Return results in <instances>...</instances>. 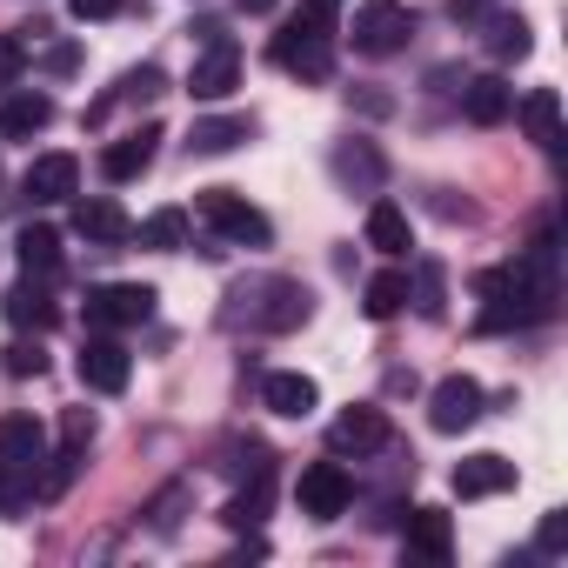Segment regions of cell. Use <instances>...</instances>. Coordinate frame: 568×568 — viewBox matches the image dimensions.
Segmentation results:
<instances>
[{
  "mask_svg": "<svg viewBox=\"0 0 568 568\" xmlns=\"http://www.w3.org/2000/svg\"><path fill=\"white\" fill-rule=\"evenodd\" d=\"M0 315H8L14 328H34V335H48L54 322H61V302L48 295V274H21L8 295H0Z\"/></svg>",
  "mask_w": 568,
  "mask_h": 568,
  "instance_id": "12",
  "label": "cell"
},
{
  "mask_svg": "<svg viewBox=\"0 0 568 568\" xmlns=\"http://www.w3.org/2000/svg\"><path fill=\"white\" fill-rule=\"evenodd\" d=\"M74 375H81V388H94V395H121V388L134 382V355H128L114 335H94V328H88V342H81V355H74Z\"/></svg>",
  "mask_w": 568,
  "mask_h": 568,
  "instance_id": "9",
  "label": "cell"
},
{
  "mask_svg": "<svg viewBox=\"0 0 568 568\" xmlns=\"http://www.w3.org/2000/svg\"><path fill=\"white\" fill-rule=\"evenodd\" d=\"M481 382L475 375H442L435 382V395H428V422H435V435H462V428H475L481 422Z\"/></svg>",
  "mask_w": 568,
  "mask_h": 568,
  "instance_id": "10",
  "label": "cell"
},
{
  "mask_svg": "<svg viewBox=\"0 0 568 568\" xmlns=\"http://www.w3.org/2000/svg\"><path fill=\"white\" fill-rule=\"evenodd\" d=\"M481 315L475 328L481 335H501V328H528V322H548L555 302H561V267H555V234H541L535 247H521L508 267H488L481 281Z\"/></svg>",
  "mask_w": 568,
  "mask_h": 568,
  "instance_id": "1",
  "label": "cell"
},
{
  "mask_svg": "<svg viewBox=\"0 0 568 568\" xmlns=\"http://www.w3.org/2000/svg\"><path fill=\"white\" fill-rule=\"evenodd\" d=\"M234 88H241V48H234L227 34H207V54L194 61L187 94H194V101H227Z\"/></svg>",
  "mask_w": 568,
  "mask_h": 568,
  "instance_id": "11",
  "label": "cell"
},
{
  "mask_svg": "<svg viewBox=\"0 0 568 568\" xmlns=\"http://www.w3.org/2000/svg\"><path fill=\"white\" fill-rule=\"evenodd\" d=\"M74 187H81V161H74V154H41V161L21 174V194H28L34 207L74 201Z\"/></svg>",
  "mask_w": 568,
  "mask_h": 568,
  "instance_id": "16",
  "label": "cell"
},
{
  "mask_svg": "<svg viewBox=\"0 0 568 568\" xmlns=\"http://www.w3.org/2000/svg\"><path fill=\"white\" fill-rule=\"evenodd\" d=\"M154 288L148 281H101V288L88 295V328L94 335H114V328H141L154 315Z\"/></svg>",
  "mask_w": 568,
  "mask_h": 568,
  "instance_id": "7",
  "label": "cell"
},
{
  "mask_svg": "<svg viewBox=\"0 0 568 568\" xmlns=\"http://www.w3.org/2000/svg\"><path fill=\"white\" fill-rule=\"evenodd\" d=\"M508 488H515V462H508V455L481 448V455L455 462V495H462V501H481V495H508Z\"/></svg>",
  "mask_w": 568,
  "mask_h": 568,
  "instance_id": "18",
  "label": "cell"
},
{
  "mask_svg": "<svg viewBox=\"0 0 568 568\" xmlns=\"http://www.w3.org/2000/svg\"><path fill=\"white\" fill-rule=\"evenodd\" d=\"M181 508H187V488L174 481V488H161L154 501H148V515H154V535H174L181 528Z\"/></svg>",
  "mask_w": 568,
  "mask_h": 568,
  "instance_id": "34",
  "label": "cell"
},
{
  "mask_svg": "<svg viewBox=\"0 0 568 568\" xmlns=\"http://www.w3.org/2000/svg\"><path fill=\"white\" fill-rule=\"evenodd\" d=\"M181 241H187V207H161V214H148V221H141V247L174 254Z\"/></svg>",
  "mask_w": 568,
  "mask_h": 568,
  "instance_id": "30",
  "label": "cell"
},
{
  "mask_svg": "<svg viewBox=\"0 0 568 568\" xmlns=\"http://www.w3.org/2000/svg\"><path fill=\"white\" fill-rule=\"evenodd\" d=\"M328 168H335V181H342L348 194H382V181H388V154H382L375 141H342V148L328 154Z\"/></svg>",
  "mask_w": 568,
  "mask_h": 568,
  "instance_id": "13",
  "label": "cell"
},
{
  "mask_svg": "<svg viewBox=\"0 0 568 568\" xmlns=\"http://www.w3.org/2000/svg\"><path fill=\"white\" fill-rule=\"evenodd\" d=\"M488 48H495V61H521L535 41H528V21L521 14H501V21H488Z\"/></svg>",
  "mask_w": 568,
  "mask_h": 568,
  "instance_id": "31",
  "label": "cell"
},
{
  "mask_svg": "<svg viewBox=\"0 0 568 568\" xmlns=\"http://www.w3.org/2000/svg\"><path fill=\"white\" fill-rule=\"evenodd\" d=\"M295 501H302V515L335 521V515H348V508H355V475H348L342 462H308V468H302V481H295Z\"/></svg>",
  "mask_w": 568,
  "mask_h": 568,
  "instance_id": "8",
  "label": "cell"
},
{
  "mask_svg": "<svg viewBox=\"0 0 568 568\" xmlns=\"http://www.w3.org/2000/svg\"><path fill=\"white\" fill-rule=\"evenodd\" d=\"M161 94H168V74H161V68H128L108 101H161Z\"/></svg>",
  "mask_w": 568,
  "mask_h": 568,
  "instance_id": "33",
  "label": "cell"
},
{
  "mask_svg": "<svg viewBox=\"0 0 568 568\" xmlns=\"http://www.w3.org/2000/svg\"><path fill=\"white\" fill-rule=\"evenodd\" d=\"M41 468H48V428L34 415H0V475H8L21 495H34Z\"/></svg>",
  "mask_w": 568,
  "mask_h": 568,
  "instance_id": "5",
  "label": "cell"
},
{
  "mask_svg": "<svg viewBox=\"0 0 568 568\" xmlns=\"http://www.w3.org/2000/svg\"><path fill=\"white\" fill-rule=\"evenodd\" d=\"M0 368H8V375H21V382H28V375H48V348H41V335H34V342H14Z\"/></svg>",
  "mask_w": 568,
  "mask_h": 568,
  "instance_id": "35",
  "label": "cell"
},
{
  "mask_svg": "<svg viewBox=\"0 0 568 568\" xmlns=\"http://www.w3.org/2000/svg\"><path fill=\"white\" fill-rule=\"evenodd\" d=\"M28 74V41L21 34H0V88H14Z\"/></svg>",
  "mask_w": 568,
  "mask_h": 568,
  "instance_id": "36",
  "label": "cell"
},
{
  "mask_svg": "<svg viewBox=\"0 0 568 568\" xmlns=\"http://www.w3.org/2000/svg\"><path fill=\"white\" fill-rule=\"evenodd\" d=\"M368 247L375 254H408V214L395 201H375L368 207Z\"/></svg>",
  "mask_w": 568,
  "mask_h": 568,
  "instance_id": "28",
  "label": "cell"
},
{
  "mask_svg": "<svg viewBox=\"0 0 568 568\" xmlns=\"http://www.w3.org/2000/svg\"><path fill=\"white\" fill-rule=\"evenodd\" d=\"M462 114H468L475 128H501V121L515 114V88H508L501 74H475V81H462Z\"/></svg>",
  "mask_w": 568,
  "mask_h": 568,
  "instance_id": "19",
  "label": "cell"
},
{
  "mask_svg": "<svg viewBox=\"0 0 568 568\" xmlns=\"http://www.w3.org/2000/svg\"><path fill=\"white\" fill-rule=\"evenodd\" d=\"M274 68H288L302 81H328L335 74V0H302L274 34Z\"/></svg>",
  "mask_w": 568,
  "mask_h": 568,
  "instance_id": "2",
  "label": "cell"
},
{
  "mask_svg": "<svg viewBox=\"0 0 568 568\" xmlns=\"http://www.w3.org/2000/svg\"><path fill=\"white\" fill-rule=\"evenodd\" d=\"M14 254H21V267H28V274H54V267H61V227L28 221V227L14 234Z\"/></svg>",
  "mask_w": 568,
  "mask_h": 568,
  "instance_id": "27",
  "label": "cell"
},
{
  "mask_svg": "<svg viewBox=\"0 0 568 568\" xmlns=\"http://www.w3.org/2000/svg\"><path fill=\"white\" fill-rule=\"evenodd\" d=\"M408 555H415V561H448V555H455V521H448V508H408Z\"/></svg>",
  "mask_w": 568,
  "mask_h": 568,
  "instance_id": "21",
  "label": "cell"
},
{
  "mask_svg": "<svg viewBox=\"0 0 568 568\" xmlns=\"http://www.w3.org/2000/svg\"><path fill=\"white\" fill-rule=\"evenodd\" d=\"M362 308H368V322H395L408 308V267H382L362 288Z\"/></svg>",
  "mask_w": 568,
  "mask_h": 568,
  "instance_id": "26",
  "label": "cell"
},
{
  "mask_svg": "<svg viewBox=\"0 0 568 568\" xmlns=\"http://www.w3.org/2000/svg\"><path fill=\"white\" fill-rule=\"evenodd\" d=\"M521 128H528L535 148H561V101H555V88H528L521 94Z\"/></svg>",
  "mask_w": 568,
  "mask_h": 568,
  "instance_id": "25",
  "label": "cell"
},
{
  "mask_svg": "<svg viewBox=\"0 0 568 568\" xmlns=\"http://www.w3.org/2000/svg\"><path fill=\"white\" fill-rule=\"evenodd\" d=\"M267 462H274V455H267L261 442H221V462H214V468L234 475V481H247V475H261Z\"/></svg>",
  "mask_w": 568,
  "mask_h": 568,
  "instance_id": "32",
  "label": "cell"
},
{
  "mask_svg": "<svg viewBox=\"0 0 568 568\" xmlns=\"http://www.w3.org/2000/svg\"><path fill=\"white\" fill-rule=\"evenodd\" d=\"M388 442H395V435H388V415H382V408H348V415L328 422V448H335V455H355V462H362V455H375V448H388Z\"/></svg>",
  "mask_w": 568,
  "mask_h": 568,
  "instance_id": "14",
  "label": "cell"
},
{
  "mask_svg": "<svg viewBox=\"0 0 568 568\" xmlns=\"http://www.w3.org/2000/svg\"><path fill=\"white\" fill-rule=\"evenodd\" d=\"M442 295H448L442 261H415V274H408V302H415L428 322H442V315H448V302H442Z\"/></svg>",
  "mask_w": 568,
  "mask_h": 568,
  "instance_id": "29",
  "label": "cell"
},
{
  "mask_svg": "<svg viewBox=\"0 0 568 568\" xmlns=\"http://www.w3.org/2000/svg\"><path fill=\"white\" fill-rule=\"evenodd\" d=\"M154 154H161V128H134V134H121V141H108V148H101V174L121 187V181L148 174V168H154Z\"/></svg>",
  "mask_w": 568,
  "mask_h": 568,
  "instance_id": "17",
  "label": "cell"
},
{
  "mask_svg": "<svg viewBox=\"0 0 568 568\" xmlns=\"http://www.w3.org/2000/svg\"><path fill=\"white\" fill-rule=\"evenodd\" d=\"M48 121H54V101L34 94V88H21V94L0 101V141H34Z\"/></svg>",
  "mask_w": 568,
  "mask_h": 568,
  "instance_id": "22",
  "label": "cell"
},
{
  "mask_svg": "<svg viewBox=\"0 0 568 568\" xmlns=\"http://www.w3.org/2000/svg\"><path fill=\"white\" fill-rule=\"evenodd\" d=\"M227 302H234V308H227V322H241V315H247L261 335H288V328H302V322H308V288H302V281H288V274L241 281Z\"/></svg>",
  "mask_w": 568,
  "mask_h": 568,
  "instance_id": "3",
  "label": "cell"
},
{
  "mask_svg": "<svg viewBox=\"0 0 568 568\" xmlns=\"http://www.w3.org/2000/svg\"><path fill=\"white\" fill-rule=\"evenodd\" d=\"M194 214H201L221 241H234V247H274V221H267L247 194H234V187H201V194H194Z\"/></svg>",
  "mask_w": 568,
  "mask_h": 568,
  "instance_id": "4",
  "label": "cell"
},
{
  "mask_svg": "<svg viewBox=\"0 0 568 568\" xmlns=\"http://www.w3.org/2000/svg\"><path fill=\"white\" fill-rule=\"evenodd\" d=\"M88 442H94V415L88 408H68L61 415V448H81L88 455Z\"/></svg>",
  "mask_w": 568,
  "mask_h": 568,
  "instance_id": "37",
  "label": "cell"
},
{
  "mask_svg": "<svg viewBox=\"0 0 568 568\" xmlns=\"http://www.w3.org/2000/svg\"><path fill=\"white\" fill-rule=\"evenodd\" d=\"M535 548H541V555H561V548H568V515H561V508H555V515H541Z\"/></svg>",
  "mask_w": 568,
  "mask_h": 568,
  "instance_id": "38",
  "label": "cell"
},
{
  "mask_svg": "<svg viewBox=\"0 0 568 568\" xmlns=\"http://www.w3.org/2000/svg\"><path fill=\"white\" fill-rule=\"evenodd\" d=\"M348 101H355L362 114H388V108H395V101H388V94H375V88H362V94H348Z\"/></svg>",
  "mask_w": 568,
  "mask_h": 568,
  "instance_id": "41",
  "label": "cell"
},
{
  "mask_svg": "<svg viewBox=\"0 0 568 568\" xmlns=\"http://www.w3.org/2000/svg\"><path fill=\"white\" fill-rule=\"evenodd\" d=\"M68 14L74 21H108V14H121V0H68Z\"/></svg>",
  "mask_w": 568,
  "mask_h": 568,
  "instance_id": "39",
  "label": "cell"
},
{
  "mask_svg": "<svg viewBox=\"0 0 568 568\" xmlns=\"http://www.w3.org/2000/svg\"><path fill=\"white\" fill-rule=\"evenodd\" d=\"M234 8H241V14H267V8H274V0H234Z\"/></svg>",
  "mask_w": 568,
  "mask_h": 568,
  "instance_id": "42",
  "label": "cell"
},
{
  "mask_svg": "<svg viewBox=\"0 0 568 568\" xmlns=\"http://www.w3.org/2000/svg\"><path fill=\"white\" fill-rule=\"evenodd\" d=\"M261 408L288 415V422H308V415L322 408V388H315V375H302V368H274V375L261 382Z\"/></svg>",
  "mask_w": 568,
  "mask_h": 568,
  "instance_id": "15",
  "label": "cell"
},
{
  "mask_svg": "<svg viewBox=\"0 0 568 568\" xmlns=\"http://www.w3.org/2000/svg\"><path fill=\"white\" fill-rule=\"evenodd\" d=\"M267 501H274V475L261 468V475H247V488H234V495H227L221 521H227L234 535H247V528H261V521H267Z\"/></svg>",
  "mask_w": 568,
  "mask_h": 568,
  "instance_id": "23",
  "label": "cell"
},
{
  "mask_svg": "<svg viewBox=\"0 0 568 568\" xmlns=\"http://www.w3.org/2000/svg\"><path fill=\"white\" fill-rule=\"evenodd\" d=\"M74 234H88V241L114 247V241H128V234H134V221L121 214V201H114V194H88V201H74Z\"/></svg>",
  "mask_w": 568,
  "mask_h": 568,
  "instance_id": "20",
  "label": "cell"
},
{
  "mask_svg": "<svg viewBox=\"0 0 568 568\" xmlns=\"http://www.w3.org/2000/svg\"><path fill=\"white\" fill-rule=\"evenodd\" d=\"M247 134H254L247 114H207V121L187 128V154H227V148H241Z\"/></svg>",
  "mask_w": 568,
  "mask_h": 568,
  "instance_id": "24",
  "label": "cell"
},
{
  "mask_svg": "<svg viewBox=\"0 0 568 568\" xmlns=\"http://www.w3.org/2000/svg\"><path fill=\"white\" fill-rule=\"evenodd\" d=\"M74 68H81V48H74V41L48 48V74H74Z\"/></svg>",
  "mask_w": 568,
  "mask_h": 568,
  "instance_id": "40",
  "label": "cell"
},
{
  "mask_svg": "<svg viewBox=\"0 0 568 568\" xmlns=\"http://www.w3.org/2000/svg\"><path fill=\"white\" fill-rule=\"evenodd\" d=\"M408 34H415L408 0H362V14H355V54L388 61V54L408 48Z\"/></svg>",
  "mask_w": 568,
  "mask_h": 568,
  "instance_id": "6",
  "label": "cell"
}]
</instances>
